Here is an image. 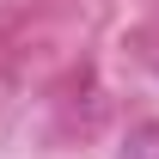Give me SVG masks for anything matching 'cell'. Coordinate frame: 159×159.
<instances>
[{
  "label": "cell",
  "mask_w": 159,
  "mask_h": 159,
  "mask_svg": "<svg viewBox=\"0 0 159 159\" xmlns=\"http://www.w3.org/2000/svg\"><path fill=\"white\" fill-rule=\"evenodd\" d=\"M129 159H159V129H141L135 135V153Z\"/></svg>",
  "instance_id": "1"
}]
</instances>
